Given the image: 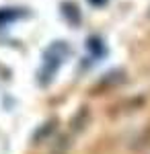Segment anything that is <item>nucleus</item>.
<instances>
[{"instance_id":"1","label":"nucleus","mask_w":150,"mask_h":154,"mask_svg":"<svg viewBox=\"0 0 150 154\" xmlns=\"http://www.w3.org/2000/svg\"><path fill=\"white\" fill-rule=\"evenodd\" d=\"M70 56V45L64 41H56L45 49L43 56V64H41V72H39V82L47 84L54 80V76L58 74L60 66L64 64V60Z\"/></svg>"},{"instance_id":"2","label":"nucleus","mask_w":150,"mask_h":154,"mask_svg":"<svg viewBox=\"0 0 150 154\" xmlns=\"http://www.w3.org/2000/svg\"><path fill=\"white\" fill-rule=\"evenodd\" d=\"M21 17H25V12H19V11H14V8H2L0 11V27H6L8 23L21 19Z\"/></svg>"},{"instance_id":"3","label":"nucleus","mask_w":150,"mask_h":154,"mask_svg":"<svg viewBox=\"0 0 150 154\" xmlns=\"http://www.w3.org/2000/svg\"><path fill=\"white\" fill-rule=\"evenodd\" d=\"M89 2H91L92 6H103V4L107 2V0H89Z\"/></svg>"}]
</instances>
